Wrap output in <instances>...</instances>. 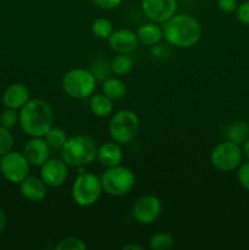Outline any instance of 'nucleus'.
Listing matches in <instances>:
<instances>
[{"label": "nucleus", "instance_id": "nucleus-1", "mask_svg": "<svg viewBox=\"0 0 249 250\" xmlns=\"http://www.w3.org/2000/svg\"><path fill=\"white\" fill-rule=\"evenodd\" d=\"M161 27L164 38L176 48H192L202 38V26L189 14H175Z\"/></svg>", "mask_w": 249, "mask_h": 250}, {"label": "nucleus", "instance_id": "nucleus-2", "mask_svg": "<svg viewBox=\"0 0 249 250\" xmlns=\"http://www.w3.org/2000/svg\"><path fill=\"white\" fill-rule=\"evenodd\" d=\"M19 124L28 137H44L53 127V109L45 100L29 99L28 103L20 109Z\"/></svg>", "mask_w": 249, "mask_h": 250}, {"label": "nucleus", "instance_id": "nucleus-3", "mask_svg": "<svg viewBox=\"0 0 249 250\" xmlns=\"http://www.w3.org/2000/svg\"><path fill=\"white\" fill-rule=\"evenodd\" d=\"M61 159L71 167H82L97 159L98 144L92 137L77 134L67 138L61 148Z\"/></svg>", "mask_w": 249, "mask_h": 250}, {"label": "nucleus", "instance_id": "nucleus-4", "mask_svg": "<svg viewBox=\"0 0 249 250\" xmlns=\"http://www.w3.org/2000/svg\"><path fill=\"white\" fill-rule=\"evenodd\" d=\"M103 190L111 197H122L133 189L136 176L131 168L117 165L107 167L100 176Z\"/></svg>", "mask_w": 249, "mask_h": 250}, {"label": "nucleus", "instance_id": "nucleus-5", "mask_svg": "<svg viewBox=\"0 0 249 250\" xmlns=\"http://www.w3.org/2000/svg\"><path fill=\"white\" fill-rule=\"evenodd\" d=\"M62 89L73 99H87L94 94L97 80L94 73L85 68H73L62 77Z\"/></svg>", "mask_w": 249, "mask_h": 250}, {"label": "nucleus", "instance_id": "nucleus-6", "mask_svg": "<svg viewBox=\"0 0 249 250\" xmlns=\"http://www.w3.org/2000/svg\"><path fill=\"white\" fill-rule=\"evenodd\" d=\"M103 190L102 181L95 173H81L72 185L71 195L78 207L88 208L94 205L102 197Z\"/></svg>", "mask_w": 249, "mask_h": 250}, {"label": "nucleus", "instance_id": "nucleus-7", "mask_svg": "<svg viewBox=\"0 0 249 250\" xmlns=\"http://www.w3.org/2000/svg\"><path fill=\"white\" fill-rule=\"evenodd\" d=\"M139 129V119L132 110H121L111 117L109 133L112 141L119 144H128L136 138Z\"/></svg>", "mask_w": 249, "mask_h": 250}, {"label": "nucleus", "instance_id": "nucleus-8", "mask_svg": "<svg viewBox=\"0 0 249 250\" xmlns=\"http://www.w3.org/2000/svg\"><path fill=\"white\" fill-rule=\"evenodd\" d=\"M243 156V149L239 144L225 141L212 149L210 154V163L221 172H231L238 168Z\"/></svg>", "mask_w": 249, "mask_h": 250}, {"label": "nucleus", "instance_id": "nucleus-9", "mask_svg": "<svg viewBox=\"0 0 249 250\" xmlns=\"http://www.w3.org/2000/svg\"><path fill=\"white\" fill-rule=\"evenodd\" d=\"M31 165L23 153L10 150L0 156V172L2 177L11 183H20L29 175Z\"/></svg>", "mask_w": 249, "mask_h": 250}, {"label": "nucleus", "instance_id": "nucleus-10", "mask_svg": "<svg viewBox=\"0 0 249 250\" xmlns=\"http://www.w3.org/2000/svg\"><path fill=\"white\" fill-rule=\"evenodd\" d=\"M163 210L160 199L155 195H143L132 207L133 219L141 225H151L159 219Z\"/></svg>", "mask_w": 249, "mask_h": 250}, {"label": "nucleus", "instance_id": "nucleus-11", "mask_svg": "<svg viewBox=\"0 0 249 250\" xmlns=\"http://www.w3.org/2000/svg\"><path fill=\"white\" fill-rule=\"evenodd\" d=\"M177 0H142V10L146 19L164 23L177 12Z\"/></svg>", "mask_w": 249, "mask_h": 250}, {"label": "nucleus", "instance_id": "nucleus-12", "mask_svg": "<svg viewBox=\"0 0 249 250\" xmlns=\"http://www.w3.org/2000/svg\"><path fill=\"white\" fill-rule=\"evenodd\" d=\"M68 176L67 165L62 159H49L41 166V178L48 187H60Z\"/></svg>", "mask_w": 249, "mask_h": 250}, {"label": "nucleus", "instance_id": "nucleus-13", "mask_svg": "<svg viewBox=\"0 0 249 250\" xmlns=\"http://www.w3.org/2000/svg\"><path fill=\"white\" fill-rule=\"evenodd\" d=\"M23 155L31 166L41 167L50 159V146L43 137H31L23 146Z\"/></svg>", "mask_w": 249, "mask_h": 250}, {"label": "nucleus", "instance_id": "nucleus-14", "mask_svg": "<svg viewBox=\"0 0 249 250\" xmlns=\"http://www.w3.org/2000/svg\"><path fill=\"white\" fill-rule=\"evenodd\" d=\"M111 50L117 54H131L138 48V37L137 33L127 28L116 29L107 39Z\"/></svg>", "mask_w": 249, "mask_h": 250}, {"label": "nucleus", "instance_id": "nucleus-15", "mask_svg": "<svg viewBox=\"0 0 249 250\" xmlns=\"http://www.w3.org/2000/svg\"><path fill=\"white\" fill-rule=\"evenodd\" d=\"M20 192L24 199L38 203L46 197L48 186L43 182L41 177L28 175L22 182H20Z\"/></svg>", "mask_w": 249, "mask_h": 250}, {"label": "nucleus", "instance_id": "nucleus-16", "mask_svg": "<svg viewBox=\"0 0 249 250\" xmlns=\"http://www.w3.org/2000/svg\"><path fill=\"white\" fill-rule=\"evenodd\" d=\"M1 99L5 107L20 110L28 103L29 89L22 83H14L5 89Z\"/></svg>", "mask_w": 249, "mask_h": 250}, {"label": "nucleus", "instance_id": "nucleus-17", "mask_svg": "<svg viewBox=\"0 0 249 250\" xmlns=\"http://www.w3.org/2000/svg\"><path fill=\"white\" fill-rule=\"evenodd\" d=\"M97 159L105 167H114L121 165L124 160V151L116 142H106L98 146Z\"/></svg>", "mask_w": 249, "mask_h": 250}, {"label": "nucleus", "instance_id": "nucleus-18", "mask_svg": "<svg viewBox=\"0 0 249 250\" xmlns=\"http://www.w3.org/2000/svg\"><path fill=\"white\" fill-rule=\"evenodd\" d=\"M136 33L137 37H138L139 43L148 46L158 44L164 37L163 27L160 26V23H155V22L151 21L148 22V23L142 24Z\"/></svg>", "mask_w": 249, "mask_h": 250}, {"label": "nucleus", "instance_id": "nucleus-19", "mask_svg": "<svg viewBox=\"0 0 249 250\" xmlns=\"http://www.w3.org/2000/svg\"><path fill=\"white\" fill-rule=\"evenodd\" d=\"M89 109L94 116L103 119V117H107L112 114L114 105H112V100L109 99L104 93L92 94L89 99Z\"/></svg>", "mask_w": 249, "mask_h": 250}, {"label": "nucleus", "instance_id": "nucleus-20", "mask_svg": "<svg viewBox=\"0 0 249 250\" xmlns=\"http://www.w3.org/2000/svg\"><path fill=\"white\" fill-rule=\"evenodd\" d=\"M103 93L106 95L109 99H111L112 102H117V100H121L126 97L127 93V87L124 84V81H121L120 78L116 77H110L103 82L102 85Z\"/></svg>", "mask_w": 249, "mask_h": 250}, {"label": "nucleus", "instance_id": "nucleus-21", "mask_svg": "<svg viewBox=\"0 0 249 250\" xmlns=\"http://www.w3.org/2000/svg\"><path fill=\"white\" fill-rule=\"evenodd\" d=\"M249 137V125L246 121H234L226 129L227 141L243 146Z\"/></svg>", "mask_w": 249, "mask_h": 250}, {"label": "nucleus", "instance_id": "nucleus-22", "mask_svg": "<svg viewBox=\"0 0 249 250\" xmlns=\"http://www.w3.org/2000/svg\"><path fill=\"white\" fill-rule=\"evenodd\" d=\"M134 66L133 59L129 56V54H119L112 59L111 63H110V68L115 75L124 76L132 71Z\"/></svg>", "mask_w": 249, "mask_h": 250}, {"label": "nucleus", "instance_id": "nucleus-23", "mask_svg": "<svg viewBox=\"0 0 249 250\" xmlns=\"http://www.w3.org/2000/svg\"><path fill=\"white\" fill-rule=\"evenodd\" d=\"M175 246V238L168 232H159L149 239V248L151 250H170Z\"/></svg>", "mask_w": 249, "mask_h": 250}, {"label": "nucleus", "instance_id": "nucleus-24", "mask_svg": "<svg viewBox=\"0 0 249 250\" xmlns=\"http://www.w3.org/2000/svg\"><path fill=\"white\" fill-rule=\"evenodd\" d=\"M92 33L95 38L99 39H109V37L111 36L114 29V24L110 20L105 19V17H99V19H95L92 23Z\"/></svg>", "mask_w": 249, "mask_h": 250}, {"label": "nucleus", "instance_id": "nucleus-25", "mask_svg": "<svg viewBox=\"0 0 249 250\" xmlns=\"http://www.w3.org/2000/svg\"><path fill=\"white\" fill-rule=\"evenodd\" d=\"M45 139V142L48 143V146H50V149H60L63 146V144L67 141V134L60 127H51L48 132L45 133V136L43 137Z\"/></svg>", "mask_w": 249, "mask_h": 250}, {"label": "nucleus", "instance_id": "nucleus-26", "mask_svg": "<svg viewBox=\"0 0 249 250\" xmlns=\"http://www.w3.org/2000/svg\"><path fill=\"white\" fill-rule=\"evenodd\" d=\"M19 119L20 112H17V110L6 107V109L0 114V126L5 127V128L7 129H11L19 124Z\"/></svg>", "mask_w": 249, "mask_h": 250}, {"label": "nucleus", "instance_id": "nucleus-27", "mask_svg": "<svg viewBox=\"0 0 249 250\" xmlns=\"http://www.w3.org/2000/svg\"><path fill=\"white\" fill-rule=\"evenodd\" d=\"M85 248V243L78 237H66L55 247L56 250H84Z\"/></svg>", "mask_w": 249, "mask_h": 250}, {"label": "nucleus", "instance_id": "nucleus-28", "mask_svg": "<svg viewBox=\"0 0 249 250\" xmlns=\"http://www.w3.org/2000/svg\"><path fill=\"white\" fill-rule=\"evenodd\" d=\"M15 139L10 129L0 126V156L9 153L14 148Z\"/></svg>", "mask_w": 249, "mask_h": 250}, {"label": "nucleus", "instance_id": "nucleus-29", "mask_svg": "<svg viewBox=\"0 0 249 250\" xmlns=\"http://www.w3.org/2000/svg\"><path fill=\"white\" fill-rule=\"evenodd\" d=\"M237 181L242 188L249 192V160L242 163L237 168Z\"/></svg>", "mask_w": 249, "mask_h": 250}, {"label": "nucleus", "instance_id": "nucleus-30", "mask_svg": "<svg viewBox=\"0 0 249 250\" xmlns=\"http://www.w3.org/2000/svg\"><path fill=\"white\" fill-rule=\"evenodd\" d=\"M237 20L241 23L249 26V0H246L242 4H238V7L236 10Z\"/></svg>", "mask_w": 249, "mask_h": 250}, {"label": "nucleus", "instance_id": "nucleus-31", "mask_svg": "<svg viewBox=\"0 0 249 250\" xmlns=\"http://www.w3.org/2000/svg\"><path fill=\"white\" fill-rule=\"evenodd\" d=\"M217 6L225 14H232L236 12L238 7V0H216Z\"/></svg>", "mask_w": 249, "mask_h": 250}, {"label": "nucleus", "instance_id": "nucleus-32", "mask_svg": "<svg viewBox=\"0 0 249 250\" xmlns=\"http://www.w3.org/2000/svg\"><path fill=\"white\" fill-rule=\"evenodd\" d=\"M92 1L95 6L103 10H114L117 9L124 0H92Z\"/></svg>", "mask_w": 249, "mask_h": 250}, {"label": "nucleus", "instance_id": "nucleus-33", "mask_svg": "<svg viewBox=\"0 0 249 250\" xmlns=\"http://www.w3.org/2000/svg\"><path fill=\"white\" fill-rule=\"evenodd\" d=\"M7 224V219H6V214H5L4 210L0 208V234L5 231V227H6Z\"/></svg>", "mask_w": 249, "mask_h": 250}, {"label": "nucleus", "instance_id": "nucleus-34", "mask_svg": "<svg viewBox=\"0 0 249 250\" xmlns=\"http://www.w3.org/2000/svg\"><path fill=\"white\" fill-rule=\"evenodd\" d=\"M242 149H243L244 158H246L247 160H249V137H248V139H247V141L243 143V146H242Z\"/></svg>", "mask_w": 249, "mask_h": 250}, {"label": "nucleus", "instance_id": "nucleus-35", "mask_svg": "<svg viewBox=\"0 0 249 250\" xmlns=\"http://www.w3.org/2000/svg\"><path fill=\"white\" fill-rule=\"evenodd\" d=\"M124 250H143V247L138 246V244H127V246H124V248H122Z\"/></svg>", "mask_w": 249, "mask_h": 250}]
</instances>
